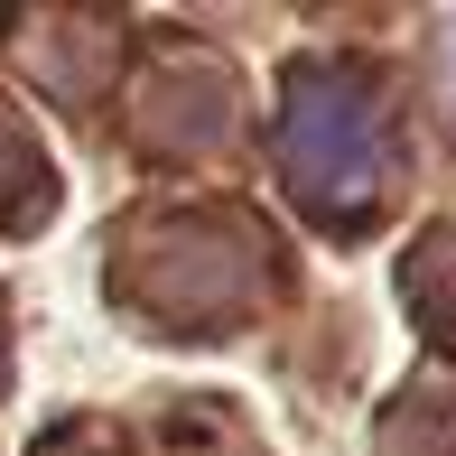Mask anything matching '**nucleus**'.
I'll list each match as a JSON object with an SVG mask.
<instances>
[{
  "instance_id": "nucleus-5",
  "label": "nucleus",
  "mask_w": 456,
  "mask_h": 456,
  "mask_svg": "<svg viewBox=\"0 0 456 456\" xmlns=\"http://www.w3.org/2000/svg\"><path fill=\"white\" fill-rule=\"evenodd\" d=\"M47 205H56V168H47V150L28 140V121L0 102V224H10V233H37Z\"/></svg>"
},
{
  "instance_id": "nucleus-8",
  "label": "nucleus",
  "mask_w": 456,
  "mask_h": 456,
  "mask_svg": "<svg viewBox=\"0 0 456 456\" xmlns=\"http://www.w3.org/2000/svg\"><path fill=\"white\" fill-rule=\"evenodd\" d=\"M438 85H447V102H456V19H447V37H438Z\"/></svg>"
},
{
  "instance_id": "nucleus-4",
  "label": "nucleus",
  "mask_w": 456,
  "mask_h": 456,
  "mask_svg": "<svg viewBox=\"0 0 456 456\" xmlns=\"http://www.w3.org/2000/svg\"><path fill=\"white\" fill-rule=\"evenodd\" d=\"M0 47H10V66L28 75V85H47L56 102H85L102 75H112L121 28L112 19H75V10H19L10 28H0Z\"/></svg>"
},
{
  "instance_id": "nucleus-6",
  "label": "nucleus",
  "mask_w": 456,
  "mask_h": 456,
  "mask_svg": "<svg viewBox=\"0 0 456 456\" xmlns=\"http://www.w3.org/2000/svg\"><path fill=\"white\" fill-rule=\"evenodd\" d=\"M401 298H410V317L428 326V345H447V354H456V224H438V233L410 242Z\"/></svg>"
},
{
  "instance_id": "nucleus-2",
  "label": "nucleus",
  "mask_w": 456,
  "mask_h": 456,
  "mask_svg": "<svg viewBox=\"0 0 456 456\" xmlns=\"http://www.w3.org/2000/svg\"><path fill=\"white\" fill-rule=\"evenodd\" d=\"M280 177L326 233H354L391 196V121L345 66H298L280 94Z\"/></svg>"
},
{
  "instance_id": "nucleus-7",
  "label": "nucleus",
  "mask_w": 456,
  "mask_h": 456,
  "mask_svg": "<svg viewBox=\"0 0 456 456\" xmlns=\"http://www.w3.org/2000/svg\"><path fill=\"white\" fill-rule=\"evenodd\" d=\"M372 447L382 456H456V372L401 391V401L382 410V428H372Z\"/></svg>"
},
{
  "instance_id": "nucleus-1",
  "label": "nucleus",
  "mask_w": 456,
  "mask_h": 456,
  "mask_svg": "<svg viewBox=\"0 0 456 456\" xmlns=\"http://www.w3.org/2000/svg\"><path fill=\"white\" fill-rule=\"evenodd\" d=\"M112 280L140 317L177 326V336H215V326H242L261 298H271V242L252 233V215H159L140 224L112 252Z\"/></svg>"
},
{
  "instance_id": "nucleus-9",
  "label": "nucleus",
  "mask_w": 456,
  "mask_h": 456,
  "mask_svg": "<svg viewBox=\"0 0 456 456\" xmlns=\"http://www.w3.org/2000/svg\"><path fill=\"white\" fill-rule=\"evenodd\" d=\"M47 456H112L102 438H47Z\"/></svg>"
},
{
  "instance_id": "nucleus-3",
  "label": "nucleus",
  "mask_w": 456,
  "mask_h": 456,
  "mask_svg": "<svg viewBox=\"0 0 456 456\" xmlns=\"http://www.w3.org/2000/svg\"><path fill=\"white\" fill-rule=\"evenodd\" d=\"M140 140L159 159H205L233 140V75L215 56H168L140 85Z\"/></svg>"
}]
</instances>
